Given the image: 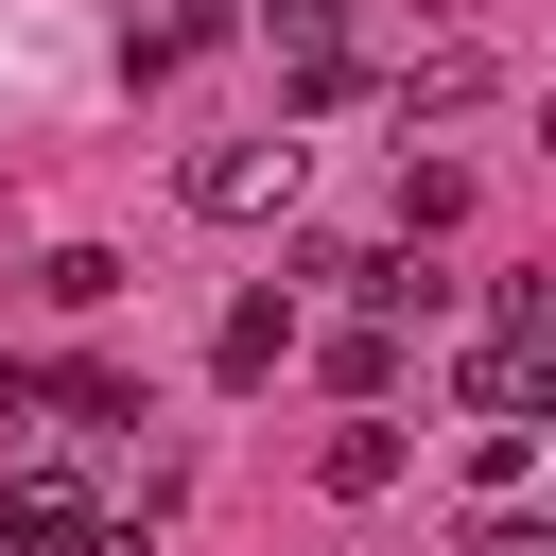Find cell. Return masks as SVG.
Returning a JSON list of instances; mask_svg holds the SVG:
<instances>
[{
    "instance_id": "1",
    "label": "cell",
    "mask_w": 556,
    "mask_h": 556,
    "mask_svg": "<svg viewBox=\"0 0 556 556\" xmlns=\"http://www.w3.org/2000/svg\"><path fill=\"white\" fill-rule=\"evenodd\" d=\"M556 382V278H486V348H469V417H539Z\"/></svg>"
},
{
    "instance_id": "2",
    "label": "cell",
    "mask_w": 556,
    "mask_h": 556,
    "mask_svg": "<svg viewBox=\"0 0 556 556\" xmlns=\"http://www.w3.org/2000/svg\"><path fill=\"white\" fill-rule=\"evenodd\" d=\"M0 556H104V486L70 452H17L0 469Z\"/></svg>"
},
{
    "instance_id": "3",
    "label": "cell",
    "mask_w": 556,
    "mask_h": 556,
    "mask_svg": "<svg viewBox=\"0 0 556 556\" xmlns=\"http://www.w3.org/2000/svg\"><path fill=\"white\" fill-rule=\"evenodd\" d=\"M295 174H313V156L261 122V139H208V156H191V208H208V226H278V208H295Z\"/></svg>"
},
{
    "instance_id": "4",
    "label": "cell",
    "mask_w": 556,
    "mask_h": 556,
    "mask_svg": "<svg viewBox=\"0 0 556 556\" xmlns=\"http://www.w3.org/2000/svg\"><path fill=\"white\" fill-rule=\"evenodd\" d=\"M261 35H278V87H295V104H348V87H365L348 0H261Z\"/></svg>"
},
{
    "instance_id": "5",
    "label": "cell",
    "mask_w": 556,
    "mask_h": 556,
    "mask_svg": "<svg viewBox=\"0 0 556 556\" xmlns=\"http://www.w3.org/2000/svg\"><path fill=\"white\" fill-rule=\"evenodd\" d=\"M400 469H417V434H400V417H348V434L313 452V486H330V504H382Z\"/></svg>"
},
{
    "instance_id": "6",
    "label": "cell",
    "mask_w": 556,
    "mask_h": 556,
    "mask_svg": "<svg viewBox=\"0 0 556 556\" xmlns=\"http://www.w3.org/2000/svg\"><path fill=\"white\" fill-rule=\"evenodd\" d=\"M226 35V0H122V70H191Z\"/></svg>"
},
{
    "instance_id": "7",
    "label": "cell",
    "mask_w": 556,
    "mask_h": 556,
    "mask_svg": "<svg viewBox=\"0 0 556 556\" xmlns=\"http://www.w3.org/2000/svg\"><path fill=\"white\" fill-rule=\"evenodd\" d=\"M278 348H295V313H278V295H226V330H208V365H226V382H278Z\"/></svg>"
},
{
    "instance_id": "8",
    "label": "cell",
    "mask_w": 556,
    "mask_h": 556,
    "mask_svg": "<svg viewBox=\"0 0 556 556\" xmlns=\"http://www.w3.org/2000/svg\"><path fill=\"white\" fill-rule=\"evenodd\" d=\"M35 295H52V313H104V295H122V243H52Z\"/></svg>"
},
{
    "instance_id": "9",
    "label": "cell",
    "mask_w": 556,
    "mask_h": 556,
    "mask_svg": "<svg viewBox=\"0 0 556 556\" xmlns=\"http://www.w3.org/2000/svg\"><path fill=\"white\" fill-rule=\"evenodd\" d=\"M469 104H486V52H434V70L400 87V122H469Z\"/></svg>"
},
{
    "instance_id": "10",
    "label": "cell",
    "mask_w": 556,
    "mask_h": 556,
    "mask_svg": "<svg viewBox=\"0 0 556 556\" xmlns=\"http://www.w3.org/2000/svg\"><path fill=\"white\" fill-rule=\"evenodd\" d=\"M452 208H469V174H452V156H417V139H400V226H452Z\"/></svg>"
},
{
    "instance_id": "11",
    "label": "cell",
    "mask_w": 556,
    "mask_h": 556,
    "mask_svg": "<svg viewBox=\"0 0 556 556\" xmlns=\"http://www.w3.org/2000/svg\"><path fill=\"white\" fill-rule=\"evenodd\" d=\"M469 556H556V539H539V521H486V539H469Z\"/></svg>"
}]
</instances>
